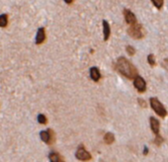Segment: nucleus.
Returning <instances> with one entry per match:
<instances>
[{
    "label": "nucleus",
    "instance_id": "6e6552de",
    "mask_svg": "<svg viewBox=\"0 0 168 162\" xmlns=\"http://www.w3.org/2000/svg\"><path fill=\"white\" fill-rule=\"evenodd\" d=\"M46 40V33H45V29L40 28L37 32V36H36V44L37 45H41L44 43V41Z\"/></svg>",
    "mask_w": 168,
    "mask_h": 162
},
{
    "label": "nucleus",
    "instance_id": "aec40b11",
    "mask_svg": "<svg viewBox=\"0 0 168 162\" xmlns=\"http://www.w3.org/2000/svg\"><path fill=\"white\" fill-rule=\"evenodd\" d=\"M162 66L165 67L166 69H168V58H165L163 60V62H162Z\"/></svg>",
    "mask_w": 168,
    "mask_h": 162
},
{
    "label": "nucleus",
    "instance_id": "f8f14e48",
    "mask_svg": "<svg viewBox=\"0 0 168 162\" xmlns=\"http://www.w3.org/2000/svg\"><path fill=\"white\" fill-rule=\"evenodd\" d=\"M114 140H115V137H114V134H112V132H107V134H105L104 141L107 144H112L114 142Z\"/></svg>",
    "mask_w": 168,
    "mask_h": 162
},
{
    "label": "nucleus",
    "instance_id": "f257e3e1",
    "mask_svg": "<svg viewBox=\"0 0 168 162\" xmlns=\"http://www.w3.org/2000/svg\"><path fill=\"white\" fill-rule=\"evenodd\" d=\"M116 68L121 74L126 76L129 79H134L137 75V70L134 66V64L125 57H119L116 63Z\"/></svg>",
    "mask_w": 168,
    "mask_h": 162
},
{
    "label": "nucleus",
    "instance_id": "0eeeda50",
    "mask_svg": "<svg viewBox=\"0 0 168 162\" xmlns=\"http://www.w3.org/2000/svg\"><path fill=\"white\" fill-rule=\"evenodd\" d=\"M124 16H125L126 22L128 23L129 25H132L135 23H137V18H135V14L129 11V9H125L124 10Z\"/></svg>",
    "mask_w": 168,
    "mask_h": 162
},
{
    "label": "nucleus",
    "instance_id": "ddd939ff",
    "mask_svg": "<svg viewBox=\"0 0 168 162\" xmlns=\"http://www.w3.org/2000/svg\"><path fill=\"white\" fill-rule=\"evenodd\" d=\"M8 24V16L6 14H2L0 15V27L5 28Z\"/></svg>",
    "mask_w": 168,
    "mask_h": 162
},
{
    "label": "nucleus",
    "instance_id": "f3484780",
    "mask_svg": "<svg viewBox=\"0 0 168 162\" xmlns=\"http://www.w3.org/2000/svg\"><path fill=\"white\" fill-rule=\"evenodd\" d=\"M147 61H148V63L151 66H154L155 65V60H154V57H153V54H150L148 57H147Z\"/></svg>",
    "mask_w": 168,
    "mask_h": 162
},
{
    "label": "nucleus",
    "instance_id": "f03ea898",
    "mask_svg": "<svg viewBox=\"0 0 168 162\" xmlns=\"http://www.w3.org/2000/svg\"><path fill=\"white\" fill-rule=\"evenodd\" d=\"M150 106H151L152 110L154 111L159 117H161V118L166 117L167 111L165 110V108L163 107V105L161 104L160 101H159L157 98H154V97L150 98Z\"/></svg>",
    "mask_w": 168,
    "mask_h": 162
},
{
    "label": "nucleus",
    "instance_id": "6ab92c4d",
    "mask_svg": "<svg viewBox=\"0 0 168 162\" xmlns=\"http://www.w3.org/2000/svg\"><path fill=\"white\" fill-rule=\"evenodd\" d=\"M162 141H163V138H162V137H160V135H159V134H156V138H155L154 142L159 145V144H161Z\"/></svg>",
    "mask_w": 168,
    "mask_h": 162
},
{
    "label": "nucleus",
    "instance_id": "9d476101",
    "mask_svg": "<svg viewBox=\"0 0 168 162\" xmlns=\"http://www.w3.org/2000/svg\"><path fill=\"white\" fill-rule=\"evenodd\" d=\"M90 77L93 81H99V79L101 78V74H100V71L97 67H91L90 68Z\"/></svg>",
    "mask_w": 168,
    "mask_h": 162
},
{
    "label": "nucleus",
    "instance_id": "20e7f679",
    "mask_svg": "<svg viewBox=\"0 0 168 162\" xmlns=\"http://www.w3.org/2000/svg\"><path fill=\"white\" fill-rule=\"evenodd\" d=\"M134 79H135V80H134V85H135V87L137 89L138 92H144L145 89H146V82H145V80H144L143 77L138 76V75L135 76Z\"/></svg>",
    "mask_w": 168,
    "mask_h": 162
},
{
    "label": "nucleus",
    "instance_id": "1a4fd4ad",
    "mask_svg": "<svg viewBox=\"0 0 168 162\" xmlns=\"http://www.w3.org/2000/svg\"><path fill=\"white\" fill-rule=\"evenodd\" d=\"M159 126H160V123H159L158 120H156L155 118L153 117L150 118V128H151L152 131L154 132L155 134H159Z\"/></svg>",
    "mask_w": 168,
    "mask_h": 162
},
{
    "label": "nucleus",
    "instance_id": "7ed1b4c3",
    "mask_svg": "<svg viewBox=\"0 0 168 162\" xmlns=\"http://www.w3.org/2000/svg\"><path fill=\"white\" fill-rule=\"evenodd\" d=\"M131 27L129 28L128 33L131 37H132L134 39H141L143 37V29H141V26L140 24H135L129 25Z\"/></svg>",
    "mask_w": 168,
    "mask_h": 162
},
{
    "label": "nucleus",
    "instance_id": "39448f33",
    "mask_svg": "<svg viewBox=\"0 0 168 162\" xmlns=\"http://www.w3.org/2000/svg\"><path fill=\"white\" fill-rule=\"evenodd\" d=\"M75 156L78 160H83L84 161V160H90L91 159L90 153L88 152L83 146H80L77 149V151H76V153H75Z\"/></svg>",
    "mask_w": 168,
    "mask_h": 162
},
{
    "label": "nucleus",
    "instance_id": "412c9836",
    "mask_svg": "<svg viewBox=\"0 0 168 162\" xmlns=\"http://www.w3.org/2000/svg\"><path fill=\"white\" fill-rule=\"evenodd\" d=\"M147 152H148V149H147V148H146V146H145V147H144V151H143V154H144V155H146V154H147Z\"/></svg>",
    "mask_w": 168,
    "mask_h": 162
},
{
    "label": "nucleus",
    "instance_id": "2eb2a0df",
    "mask_svg": "<svg viewBox=\"0 0 168 162\" xmlns=\"http://www.w3.org/2000/svg\"><path fill=\"white\" fill-rule=\"evenodd\" d=\"M151 2L153 3V5L157 8V9H160V8L163 6L164 0H151Z\"/></svg>",
    "mask_w": 168,
    "mask_h": 162
},
{
    "label": "nucleus",
    "instance_id": "dca6fc26",
    "mask_svg": "<svg viewBox=\"0 0 168 162\" xmlns=\"http://www.w3.org/2000/svg\"><path fill=\"white\" fill-rule=\"evenodd\" d=\"M38 122H39L40 123H43V125H45V123H47V118H46L45 115L40 114L39 116H38Z\"/></svg>",
    "mask_w": 168,
    "mask_h": 162
},
{
    "label": "nucleus",
    "instance_id": "4468645a",
    "mask_svg": "<svg viewBox=\"0 0 168 162\" xmlns=\"http://www.w3.org/2000/svg\"><path fill=\"white\" fill-rule=\"evenodd\" d=\"M49 160L52 161V162L61 161V157L57 154V152H51V153H49Z\"/></svg>",
    "mask_w": 168,
    "mask_h": 162
},
{
    "label": "nucleus",
    "instance_id": "423d86ee",
    "mask_svg": "<svg viewBox=\"0 0 168 162\" xmlns=\"http://www.w3.org/2000/svg\"><path fill=\"white\" fill-rule=\"evenodd\" d=\"M40 137L41 139L43 141H45L46 143H52L54 141V132H52V129H49V131H43L40 132Z\"/></svg>",
    "mask_w": 168,
    "mask_h": 162
},
{
    "label": "nucleus",
    "instance_id": "4be33fe9",
    "mask_svg": "<svg viewBox=\"0 0 168 162\" xmlns=\"http://www.w3.org/2000/svg\"><path fill=\"white\" fill-rule=\"evenodd\" d=\"M64 1H65V3H67V4H71L73 0H64Z\"/></svg>",
    "mask_w": 168,
    "mask_h": 162
},
{
    "label": "nucleus",
    "instance_id": "9b49d317",
    "mask_svg": "<svg viewBox=\"0 0 168 162\" xmlns=\"http://www.w3.org/2000/svg\"><path fill=\"white\" fill-rule=\"evenodd\" d=\"M102 24H103V33H104V41H108L109 37H110V33H111L110 26H109L108 22L105 21V20L102 22Z\"/></svg>",
    "mask_w": 168,
    "mask_h": 162
},
{
    "label": "nucleus",
    "instance_id": "a211bd4d",
    "mask_svg": "<svg viewBox=\"0 0 168 162\" xmlns=\"http://www.w3.org/2000/svg\"><path fill=\"white\" fill-rule=\"evenodd\" d=\"M127 52H128V54H129V55H134L135 54V49L132 48V46H127Z\"/></svg>",
    "mask_w": 168,
    "mask_h": 162
}]
</instances>
